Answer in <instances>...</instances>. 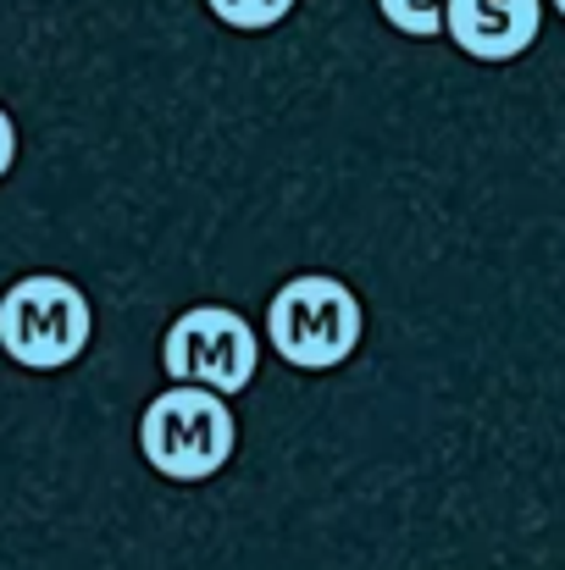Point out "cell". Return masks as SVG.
I'll list each match as a JSON object with an SVG mask.
<instances>
[{
	"mask_svg": "<svg viewBox=\"0 0 565 570\" xmlns=\"http://www.w3.org/2000/svg\"><path fill=\"white\" fill-rule=\"evenodd\" d=\"M238 449V421L227 410V399L173 382L167 393H156L139 415V454L156 476L167 482H205L216 476Z\"/></svg>",
	"mask_w": 565,
	"mask_h": 570,
	"instance_id": "6da1fadb",
	"label": "cell"
},
{
	"mask_svg": "<svg viewBox=\"0 0 565 570\" xmlns=\"http://www.w3.org/2000/svg\"><path fill=\"white\" fill-rule=\"evenodd\" d=\"M361 333H367L361 299L350 294V283H339L328 272L289 277L272 294V305H266V338L300 372H333V366H344L361 350Z\"/></svg>",
	"mask_w": 565,
	"mask_h": 570,
	"instance_id": "7a4b0ae2",
	"label": "cell"
},
{
	"mask_svg": "<svg viewBox=\"0 0 565 570\" xmlns=\"http://www.w3.org/2000/svg\"><path fill=\"white\" fill-rule=\"evenodd\" d=\"M95 316L72 277L33 272L0 294V350L28 372H61L89 350Z\"/></svg>",
	"mask_w": 565,
	"mask_h": 570,
	"instance_id": "3957f363",
	"label": "cell"
},
{
	"mask_svg": "<svg viewBox=\"0 0 565 570\" xmlns=\"http://www.w3.org/2000/svg\"><path fill=\"white\" fill-rule=\"evenodd\" d=\"M162 366H167L173 382L205 387L216 399H233L261 372V338H255V327L238 311H227V305H194V311H184L167 327Z\"/></svg>",
	"mask_w": 565,
	"mask_h": 570,
	"instance_id": "277c9868",
	"label": "cell"
},
{
	"mask_svg": "<svg viewBox=\"0 0 565 570\" xmlns=\"http://www.w3.org/2000/svg\"><path fill=\"white\" fill-rule=\"evenodd\" d=\"M544 28V0H449L444 33L477 61L522 56Z\"/></svg>",
	"mask_w": 565,
	"mask_h": 570,
	"instance_id": "5b68a950",
	"label": "cell"
},
{
	"mask_svg": "<svg viewBox=\"0 0 565 570\" xmlns=\"http://www.w3.org/2000/svg\"><path fill=\"white\" fill-rule=\"evenodd\" d=\"M205 6H211V17H216L222 28H238V33L277 28V22L294 11V0H205Z\"/></svg>",
	"mask_w": 565,
	"mask_h": 570,
	"instance_id": "8992f818",
	"label": "cell"
},
{
	"mask_svg": "<svg viewBox=\"0 0 565 570\" xmlns=\"http://www.w3.org/2000/svg\"><path fill=\"white\" fill-rule=\"evenodd\" d=\"M444 6H449V0H377V11L388 17V28H399V33H410V39L444 33Z\"/></svg>",
	"mask_w": 565,
	"mask_h": 570,
	"instance_id": "52a82bcc",
	"label": "cell"
},
{
	"mask_svg": "<svg viewBox=\"0 0 565 570\" xmlns=\"http://www.w3.org/2000/svg\"><path fill=\"white\" fill-rule=\"evenodd\" d=\"M11 161H17V128H11V117L0 106V178L11 173Z\"/></svg>",
	"mask_w": 565,
	"mask_h": 570,
	"instance_id": "ba28073f",
	"label": "cell"
},
{
	"mask_svg": "<svg viewBox=\"0 0 565 570\" xmlns=\"http://www.w3.org/2000/svg\"><path fill=\"white\" fill-rule=\"evenodd\" d=\"M555 11H561V17H565V0H555Z\"/></svg>",
	"mask_w": 565,
	"mask_h": 570,
	"instance_id": "9c48e42d",
	"label": "cell"
}]
</instances>
